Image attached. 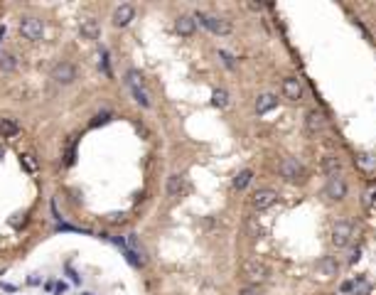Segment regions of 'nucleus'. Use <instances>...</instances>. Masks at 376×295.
Returning <instances> with one entry per match:
<instances>
[{
	"label": "nucleus",
	"mask_w": 376,
	"mask_h": 295,
	"mask_svg": "<svg viewBox=\"0 0 376 295\" xmlns=\"http://www.w3.org/2000/svg\"><path fill=\"white\" fill-rule=\"evenodd\" d=\"M241 276H244V280H248V285H256V288H258V283L268 280L271 271H268L266 263H261V261H244Z\"/></svg>",
	"instance_id": "nucleus-1"
},
{
	"label": "nucleus",
	"mask_w": 376,
	"mask_h": 295,
	"mask_svg": "<svg viewBox=\"0 0 376 295\" xmlns=\"http://www.w3.org/2000/svg\"><path fill=\"white\" fill-rule=\"evenodd\" d=\"M352 241V221L349 219H340L332 224V246L334 248H344Z\"/></svg>",
	"instance_id": "nucleus-2"
},
{
	"label": "nucleus",
	"mask_w": 376,
	"mask_h": 295,
	"mask_svg": "<svg viewBox=\"0 0 376 295\" xmlns=\"http://www.w3.org/2000/svg\"><path fill=\"white\" fill-rule=\"evenodd\" d=\"M195 20H199L209 32L214 34H229L231 32V22L229 20H224V17H216V15H207V13H197Z\"/></svg>",
	"instance_id": "nucleus-3"
},
{
	"label": "nucleus",
	"mask_w": 376,
	"mask_h": 295,
	"mask_svg": "<svg viewBox=\"0 0 376 295\" xmlns=\"http://www.w3.org/2000/svg\"><path fill=\"white\" fill-rule=\"evenodd\" d=\"M278 170H280V177L288 180V182H303V177H305L303 165H300L295 158H283L280 165H278Z\"/></svg>",
	"instance_id": "nucleus-4"
},
{
	"label": "nucleus",
	"mask_w": 376,
	"mask_h": 295,
	"mask_svg": "<svg viewBox=\"0 0 376 295\" xmlns=\"http://www.w3.org/2000/svg\"><path fill=\"white\" fill-rule=\"evenodd\" d=\"M20 34L25 37V40H30V42L42 40V34H45L42 20H37V17H22L20 20Z\"/></svg>",
	"instance_id": "nucleus-5"
},
{
	"label": "nucleus",
	"mask_w": 376,
	"mask_h": 295,
	"mask_svg": "<svg viewBox=\"0 0 376 295\" xmlns=\"http://www.w3.org/2000/svg\"><path fill=\"white\" fill-rule=\"evenodd\" d=\"M52 79H54L57 84H62V86L74 84V82H77V66L69 64V62H59V64H54V69H52Z\"/></svg>",
	"instance_id": "nucleus-6"
},
{
	"label": "nucleus",
	"mask_w": 376,
	"mask_h": 295,
	"mask_svg": "<svg viewBox=\"0 0 376 295\" xmlns=\"http://www.w3.org/2000/svg\"><path fill=\"white\" fill-rule=\"evenodd\" d=\"M276 199H278V192H276V190L261 187V190H256V192L251 195V207H253V209H268V207L276 204Z\"/></svg>",
	"instance_id": "nucleus-7"
},
{
	"label": "nucleus",
	"mask_w": 376,
	"mask_h": 295,
	"mask_svg": "<svg viewBox=\"0 0 376 295\" xmlns=\"http://www.w3.org/2000/svg\"><path fill=\"white\" fill-rule=\"evenodd\" d=\"M325 126H327V118L322 116V111L312 108V111L305 114V131H308V135H320L325 131Z\"/></svg>",
	"instance_id": "nucleus-8"
},
{
	"label": "nucleus",
	"mask_w": 376,
	"mask_h": 295,
	"mask_svg": "<svg viewBox=\"0 0 376 295\" xmlns=\"http://www.w3.org/2000/svg\"><path fill=\"white\" fill-rule=\"evenodd\" d=\"M325 195L332 199V202H340L347 197V182L340 177V175H334L327 180V187H325Z\"/></svg>",
	"instance_id": "nucleus-9"
},
{
	"label": "nucleus",
	"mask_w": 376,
	"mask_h": 295,
	"mask_svg": "<svg viewBox=\"0 0 376 295\" xmlns=\"http://www.w3.org/2000/svg\"><path fill=\"white\" fill-rule=\"evenodd\" d=\"M342 293H347V295H369V280L361 278V276H357L352 280H344Z\"/></svg>",
	"instance_id": "nucleus-10"
},
{
	"label": "nucleus",
	"mask_w": 376,
	"mask_h": 295,
	"mask_svg": "<svg viewBox=\"0 0 376 295\" xmlns=\"http://www.w3.org/2000/svg\"><path fill=\"white\" fill-rule=\"evenodd\" d=\"M283 96L288 101H300L303 98V84H300L295 77H285L283 79Z\"/></svg>",
	"instance_id": "nucleus-11"
},
{
	"label": "nucleus",
	"mask_w": 376,
	"mask_h": 295,
	"mask_svg": "<svg viewBox=\"0 0 376 295\" xmlns=\"http://www.w3.org/2000/svg\"><path fill=\"white\" fill-rule=\"evenodd\" d=\"M79 32H82V37H86V40H98L101 37V25L94 17H84L79 22Z\"/></svg>",
	"instance_id": "nucleus-12"
},
{
	"label": "nucleus",
	"mask_w": 376,
	"mask_h": 295,
	"mask_svg": "<svg viewBox=\"0 0 376 295\" xmlns=\"http://www.w3.org/2000/svg\"><path fill=\"white\" fill-rule=\"evenodd\" d=\"M133 17H135V8L128 5V3H123V5H118L116 13H114V25H116V27H126V25H131Z\"/></svg>",
	"instance_id": "nucleus-13"
},
{
	"label": "nucleus",
	"mask_w": 376,
	"mask_h": 295,
	"mask_svg": "<svg viewBox=\"0 0 376 295\" xmlns=\"http://www.w3.org/2000/svg\"><path fill=\"white\" fill-rule=\"evenodd\" d=\"M175 30H177V34H182V37H192L195 30H197V20H195L192 15H180V17L175 20Z\"/></svg>",
	"instance_id": "nucleus-14"
},
{
	"label": "nucleus",
	"mask_w": 376,
	"mask_h": 295,
	"mask_svg": "<svg viewBox=\"0 0 376 295\" xmlns=\"http://www.w3.org/2000/svg\"><path fill=\"white\" fill-rule=\"evenodd\" d=\"M167 195L170 197H182L184 195V190H187V184H184V177L182 175H170L167 177Z\"/></svg>",
	"instance_id": "nucleus-15"
},
{
	"label": "nucleus",
	"mask_w": 376,
	"mask_h": 295,
	"mask_svg": "<svg viewBox=\"0 0 376 295\" xmlns=\"http://www.w3.org/2000/svg\"><path fill=\"white\" fill-rule=\"evenodd\" d=\"M278 106V98L273 94H261L256 98V114H268V111H273Z\"/></svg>",
	"instance_id": "nucleus-16"
},
{
	"label": "nucleus",
	"mask_w": 376,
	"mask_h": 295,
	"mask_svg": "<svg viewBox=\"0 0 376 295\" xmlns=\"http://www.w3.org/2000/svg\"><path fill=\"white\" fill-rule=\"evenodd\" d=\"M340 170H342V160L337 158V155H325V158H322V172H325L327 177L340 175Z\"/></svg>",
	"instance_id": "nucleus-17"
},
{
	"label": "nucleus",
	"mask_w": 376,
	"mask_h": 295,
	"mask_svg": "<svg viewBox=\"0 0 376 295\" xmlns=\"http://www.w3.org/2000/svg\"><path fill=\"white\" fill-rule=\"evenodd\" d=\"M317 276H325V278H332V276H337V263L332 261V258H320V261H317Z\"/></svg>",
	"instance_id": "nucleus-18"
},
{
	"label": "nucleus",
	"mask_w": 376,
	"mask_h": 295,
	"mask_svg": "<svg viewBox=\"0 0 376 295\" xmlns=\"http://www.w3.org/2000/svg\"><path fill=\"white\" fill-rule=\"evenodd\" d=\"M20 133V123L15 118H3L0 121V135L3 138H15Z\"/></svg>",
	"instance_id": "nucleus-19"
},
{
	"label": "nucleus",
	"mask_w": 376,
	"mask_h": 295,
	"mask_svg": "<svg viewBox=\"0 0 376 295\" xmlns=\"http://www.w3.org/2000/svg\"><path fill=\"white\" fill-rule=\"evenodd\" d=\"M251 180H253V172H251V170H241V172L234 177V190H246Z\"/></svg>",
	"instance_id": "nucleus-20"
},
{
	"label": "nucleus",
	"mask_w": 376,
	"mask_h": 295,
	"mask_svg": "<svg viewBox=\"0 0 376 295\" xmlns=\"http://www.w3.org/2000/svg\"><path fill=\"white\" fill-rule=\"evenodd\" d=\"M212 103H214L216 108H227V106H229V94L224 91V89H216V91L212 94Z\"/></svg>",
	"instance_id": "nucleus-21"
},
{
	"label": "nucleus",
	"mask_w": 376,
	"mask_h": 295,
	"mask_svg": "<svg viewBox=\"0 0 376 295\" xmlns=\"http://www.w3.org/2000/svg\"><path fill=\"white\" fill-rule=\"evenodd\" d=\"M15 66H17V62H15V57H13V54L0 52V71H13Z\"/></svg>",
	"instance_id": "nucleus-22"
},
{
	"label": "nucleus",
	"mask_w": 376,
	"mask_h": 295,
	"mask_svg": "<svg viewBox=\"0 0 376 295\" xmlns=\"http://www.w3.org/2000/svg\"><path fill=\"white\" fill-rule=\"evenodd\" d=\"M128 84H131V89H140L143 86V74L135 71V69H131L128 71Z\"/></svg>",
	"instance_id": "nucleus-23"
},
{
	"label": "nucleus",
	"mask_w": 376,
	"mask_h": 295,
	"mask_svg": "<svg viewBox=\"0 0 376 295\" xmlns=\"http://www.w3.org/2000/svg\"><path fill=\"white\" fill-rule=\"evenodd\" d=\"M133 96H135V101L143 106V108H147L150 106V98H147V94H145V89L140 86V89H133Z\"/></svg>",
	"instance_id": "nucleus-24"
},
{
	"label": "nucleus",
	"mask_w": 376,
	"mask_h": 295,
	"mask_svg": "<svg viewBox=\"0 0 376 295\" xmlns=\"http://www.w3.org/2000/svg\"><path fill=\"white\" fill-rule=\"evenodd\" d=\"M20 165L27 170V172H34L37 170V163H34V155H20Z\"/></svg>",
	"instance_id": "nucleus-25"
},
{
	"label": "nucleus",
	"mask_w": 376,
	"mask_h": 295,
	"mask_svg": "<svg viewBox=\"0 0 376 295\" xmlns=\"http://www.w3.org/2000/svg\"><path fill=\"white\" fill-rule=\"evenodd\" d=\"M74 145H77V138H69V143H66V165L74 163Z\"/></svg>",
	"instance_id": "nucleus-26"
},
{
	"label": "nucleus",
	"mask_w": 376,
	"mask_h": 295,
	"mask_svg": "<svg viewBox=\"0 0 376 295\" xmlns=\"http://www.w3.org/2000/svg\"><path fill=\"white\" fill-rule=\"evenodd\" d=\"M239 295H263V293H261V288H256V285H246V288H241Z\"/></svg>",
	"instance_id": "nucleus-27"
},
{
	"label": "nucleus",
	"mask_w": 376,
	"mask_h": 295,
	"mask_svg": "<svg viewBox=\"0 0 376 295\" xmlns=\"http://www.w3.org/2000/svg\"><path fill=\"white\" fill-rule=\"evenodd\" d=\"M219 57H221V59H224V64H227V66H229V69H234V66H236V62H234V59H231V57H229V54H227V52H219Z\"/></svg>",
	"instance_id": "nucleus-28"
},
{
	"label": "nucleus",
	"mask_w": 376,
	"mask_h": 295,
	"mask_svg": "<svg viewBox=\"0 0 376 295\" xmlns=\"http://www.w3.org/2000/svg\"><path fill=\"white\" fill-rule=\"evenodd\" d=\"M108 118H111V114H98V116H96V121H94L91 126H98V123H106Z\"/></svg>",
	"instance_id": "nucleus-29"
},
{
	"label": "nucleus",
	"mask_w": 376,
	"mask_h": 295,
	"mask_svg": "<svg viewBox=\"0 0 376 295\" xmlns=\"http://www.w3.org/2000/svg\"><path fill=\"white\" fill-rule=\"evenodd\" d=\"M111 221H123V214H108Z\"/></svg>",
	"instance_id": "nucleus-30"
},
{
	"label": "nucleus",
	"mask_w": 376,
	"mask_h": 295,
	"mask_svg": "<svg viewBox=\"0 0 376 295\" xmlns=\"http://www.w3.org/2000/svg\"><path fill=\"white\" fill-rule=\"evenodd\" d=\"M3 155H5V150H3V148H0V160H3Z\"/></svg>",
	"instance_id": "nucleus-31"
},
{
	"label": "nucleus",
	"mask_w": 376,
	"mask_h": 295,
	"mask_svg": "<svg viewBox=\"0 0 376 295\" xmlns=\"http://www.w3.org/2000/svg\"><path fill=\"white\" fill-rule=\"evenodd\" d=\"M84 295H91V293H84Z\"/></svg>",
	"instance_id": "nucleus-32"
}]
</instances>
